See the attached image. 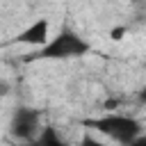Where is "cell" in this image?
I'll return each instance as SVG.
<instances>
[{
  "label": "cell",
  "instance_id": "cell-1",
  "mask_svg": "<svg viewBox=\"0 0 146 146\" xmlns=\"http://www.w3.org/2000/svg\"><path fill=\"white\" fill-rule=\"evenodd\" d=\"M91 50L89 41L82 39L73 30H62L55 39H48L46 46L36 48L34 52L25 55L23 62H39V59H71V57H82Z\"/></svg>",
  "mask_w": 146,
  "mask_h": 146
},
{
  "label": "cell",
  "instance_id": "cell-2",
  "mask_svg": "<svg viewBox=\"0 0 146 146\" xmlns=\"http://www.w3.org/2000/svg\"><path fill=\"white\" fill-rule=\"evenodd\" d=\"M82 125L98 130L100 135L114 139L121 146H125L128 141H132L135 137L141 135V121L125 116V114H105V116H96V119H84Z\"/></svg>",
  "mask_w": 146,
  "mask_h": 146
},
{
  "label": "cell",
  "instance_id": "cell-3",
  "mask_svg": "<svg viewBox=\"0 0 146 146\" xmlns=\"http://www.w3.org/2000/svg\"><path fill=\"white\" fill-rule=\"evenodd\" d=\"M41 112L34 107H16L9 121V135L18 141H27L39 132Z\"/></svg>",
  "mask_w": 146,
  "mask_h": 146
},
{
  "label": "cell",
  "instance_id": "cell-4",
  "mask_svg": "<svg viewBox=\"0 0 146 146\" xmlns=\"http://www.w3.org/2000/svg\"><path fill=\"white\" fill-rule=\"evenodd\" d=\"M48 30H50V23L46 18H39L32 25H27L23 32H18V36L14 39V43H25V46L41 48V46L48 43Z\"/></svg>",
  "mask_w": 146,
  "mask_h": 146
},
{
  "label": "cell",
  "instance_id": "cell-5",
  "mask_svg": "<svg viewBox=\"0 0 146 146\" xmlns=\"http://www.w3.org/2000/svg\"><path fill=\"white\" fill-rule=\"evenodd\" d=\"M21 146H66V141L62 139V135L57 132L55 125H43V128H39V132L32 139L23 141Z\"/></svg>",
  "mask_w": 146,
  "mask_h": 146
},
{
  "label": "cell",
  "instance_id": "cell-6",
  "mask_svg": "<svg viewBox=\"0 0 146 146\" xmlns=\"http://www.w3.org/2000/svg\"><path fill=\"white\" fill-rule=\"evenodd\" d=\"M125 34H128V27H112V30H110V36H112V41H121Z\"/></svg>",
  "mask_w": 146,
  "mask_h": 146
},
{
  "label": "cell",
  "instance_id": "cell-7",
  "mask_svg": "<svg viewBox=\"0 0 146 146\" xmlns=\"http://www.w3.org/2000/svg\"><path fill=\"white\" fill-rule=\"evenodd\" d=\"M78 146H103V144H100L98 139H94L91 135H84V137L80 139V144H78Z\"/></svg>",
  "mask_w": 146,
  "mask_h": 146
},
{
  "label": "cell",
  "instance_id": "cell-8",
  "mask_svg": "<svg viewBox=\"0 0 146 146\" xmlns=\"http://www.w3.org/2000/svg\"><path fill=\"white\" fill-rule=\"evenodd\" d=\"M125 146H146V137H144V135H139V137H135L132 141H128Z\"/></svg>",
  "mask_w": 146,
  "mask_h": 146
},
{
  "label": "cell",
  "instance_id": "cell-9",
  "mask_svg": "<svg viewBox=\"0 0 146 146\" xmlns=\"http://www.w3.org/2000/svg\"><path fill=\"white\" fill-rule=\"evenodd\" d=\"M7 89H9V84H7V82H0V96H5Z\"/></svg>",
  "mask_w": 146,
  "mask_h": 146
}]
</instances>
